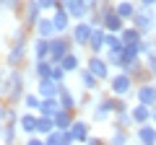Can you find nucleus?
<instances>
[{"mask_svg":"<svg viewBox=\"0 0 156 145\" xmlns=\"http://www.w3.org/2000/svg\"><path fill=\"white\" fill-rule=\"evenodd\" d=\"M104 47L107 49H122L125 42H122V36H120L117 31H107L104 34Z\"/></svg>","mask_w":156,"mask_h":145,"instance_id":"26","label":"nucleus"},{"mask_svg":"<svg viewBox=\"0 0 156 145\" xmlns=\"http://www.w3.org/2000/svg\"><path fill=\"white\" fill-rule=\"evenodd\" d=\"M70 42L73 39H65V36H60V34H55V36L50 39V57H47V60H50L52 65H60L62 57H65L68 52H70V47H73Z\"/></svg>","mask_w":156,"mask_h":145,"instance_id":"1","label":"nucleus"},{"mask_svg":"<svg viewBox=\"0 0 156 145\" xmlns=\"http://www.w3.org/2000/svg\"><path fill=\"white\" fill-rule=\"evenodd\" d=\"M60 88H62V83H57V80H52V78H44V80H39V91L37 93L42 96V99H50V96L60 93Z\"/></svg>","mask_w":156,"mask_h":145,"instance_id":"15","label":"nucleus"},{"mask_svg":"<svg viewBox=\"0 0 156 145\" xmlns=\"http://www.w3.org/2000/svg\"><path fill=\"white\" fill-rule=\"evenodd\" d=\"M52 130H55V119L47 117V114H39V119H37V132L44 137V135L52 132Z\"/></svg>","mask_w":156,"mask_h":145,"instance_id":"27","label":"nucleus"},{"mask_svg":"<svg viewBox=\"0 0 156 145\" xmlns=\"http://www.w3.org/2000/svg\"><path fill=\"white\" fill-rule=\"evenodd\" d=\"M57 109H60V99H57V96H50V99H42L39 114H47V117H52Z\"/></svg>","mask_w":156,"mask_h":145,"instance_id":"24","label":"nucleus"},{"mask_svg":"<svg viewBox=\"0 0 156 145\" xmlns=\"http://www.w3.org/2000/svg\"><path fill=\"white\" fill-rule=\"evenodd\" d=\"M60 65L65 67L68 72H76L78 67H81V57H78V55H73V52H68V55L62 57V62H60Z\"/></svg>","mask_w":156,"mask_h":145,"instance_id":"29","label":"nucleus"},{"mask_svg":"<svg viewBox=\"0 0 156 145\" xmlns=\"http://www.w3.org/2000/svg\"><path fill=\"white\" fill-rule=\"evenodd\" d=\"M138 3H140V5H151V8L156 5V0H138Z\"/></svg>","mask_w":156,"mask_h":145,"instance_id":"43","label":"nucleus"},{"mask_svg":"<svg viewBox=\"0 0 156 145\" xmlns=\"http://www.w3.org/2000/svg\"><path fill=\"white\" fill-rule=\"evenodd\" d=\"M52 23H55V29H57V34H62V31H68L70 29V13L65 11V5H57V8H52Z\"/></svg>","mask_w":156,"mask_h":145,"instance_id":"9","label":"nucleus"},{"mask_svg":"<svg viewBox=\"0 0 156 145\" xmlns=\"http://www.w3.org/2000/svg\"><path fill=\"white\" fill-rule=\"evenodd\" d=\"M112 143H117V145H122V143H128V132H125V127H115L112 130Z\"/></svg>","mask_w":156,"mask_h":145,"instance_id":"35","label":"nucleus"},{"mask_svg":"<svg viewBox=\"0 0 156 145\" xmlns=\"http://www.w3.org/2000/svg\"><path fill=\"white\" fill-rule=\"evenodd\" d=\"M57 99H60V106H62V109H70V112H73V109L78 106L76 96H73L70 91L65 88V83H62V88H60V93H57Z\"/></svg>","mask_w":156,"mask_h":145,"instance_id":"23","label":"nucleus"},{"mask_svg":"<svg viewBox=\"0 0 156 145\" xmlns=\"http://www.w3.org/2000/svg\"><path fill=\"white\" fill-rule=\"evenodd\" d=\"M120 36H122L125 44H140V42H143V31H140L138 26H125L122 31H120Z\"/></svg>","mask_w":156,"mask_h":145,"instance_id":"20","label":"nucleus"},{"mask_svg":"<svg viewBox=\"0 0 156 145\" xmlns=\"http://www.w3.org/2000/svg\"><path fill=\"white\" fill-rule=\"evenodd\" d=\"M16 5H18V0H0V8H11L13 11Z\"/></svg>","mask_w":156,"mask_h":145,"instance_id":"41","label":"nucleus"},{"mask_svg":"<svg viewBox=\"0 0 156 145\" xmlns=\"http://www.w3.org/2000/svg\"><path fill=\"white\" fill-rule=\"evenodd\" d=\"M44 143L47 145H65V130H52V132L44 135Z\"/></svg>","mask_w":156,"mask_h":145,"instance_id":"30","label":"nucleus"},{"mask_svg":"<svg viewBox=\"0 0 156 145\" xmlns=\"http://www.w3.org/2000/svg\"><path fill=\"white\" fill-rule=\"evenodd\" d=\"M96 109H101V112H107V114H115L117 99H99V101H96Z\"/></svg>","mask_w":156,"mask_h":145,"instance_id":"34","label":"nucleus"},{"mask_svg":"<svg viewBox=\"0 0 156 145\" xmlns=\"http://www.w3.org/2000/svg\"><path fill=\"white\" fill-rule=\"evenodd\" d=\"M130 114H133L135 124H146L154 117V106H146V104H140V101H135V106H130Z\"/></svg>","mask_w":156,"mask_h":145,"instance_id":"10","label":"nucleus"},{"mask_svg":"<svg viewBox=\"0 0 156 145\" xmlns=\"http://www.w3.org/2000/svg\"><path fill=\"white\" fill-rule=\"evenodd\" d=\"M154 16H156V11L151 13V5H140V8H135V16H133V26H138V29H140L143 34L154 31V26H156Z\"/></svg>","mask_w":156,"mask_h":145,"instance_id":"2","label":"nucleus"},{"mask_svg":"<svg viewBox=\"0 0 156 145\" xmlns=\"http://www.w3.org/2000/svg\"><path fill=\"white\" fill-rule=\"evenodd\" d=\"M135 137H138V143H143V145H154L156 143V124H151V122L138 124Z\"/></svg>","mask_w":156,"mask_h":145,"instance_id":"11","label":"nucleus"},{"mask_svg":"<svg viewBox=\"0 0 156 145\" xmlns=\"http://www.w3.org/2000/svg\"><path fill=\"white\" fill-rule=\"evenodd\" d=\"M34 57L37 60H47L50 57V39L37 36V42H34Z\"/></svg>","mask_w":156,"mask_h":145,"instance_id":"22","label":"nucleus"},{"mask_svg":"<svg viewBox=\"0 0 156 145\" xmlns=\"http://www.w3.org/2000/svg\"><path fill=\"white\" fill-rule=\"evenodd\" d=\"M86 67H89V70L94 72L99 80H109V62H107V57L91 55V57H89V62H86Z\"/></svg>","mask_w":156,"mask_h":145,"instance_id":"6","label":"nucleus"},{"mask_svg":"<svg viewBox=\"0 0 156 145\" xmlns=\"http://www.w3.org/2000/svg\"><path fill=\"white\" fill-rule=\"evenodd\" d=\"M81 86H83L86 91H96V86H99V78H96L89 67H83V70H81Z\"/></svg>","mask_w":156,"mask_h":145,"instance_id":"25","label":"nucleus"},{"mask_svg":"<svg viewBox=\"0 0 156 145\" xmlns=\"http://www.w3.org/2000/svg\"><path fill=\"white\" fill-rule=\"evenodd\" d=\"M101 16H104V21H101V26L107 29V31H122L125 29V18H120L117 16V11H115V5H104L101 8Z\"/></svg>","mask_w":156,"mask_h":145,"instance_id":"5","label":"nucleus"},{"mask_svg":"<svg viewBox=\"0 0 156 145\" xmlns=\"http://www.w3.org/2000/svg\"><path fill=\"white\" fill-rule=\"evenodd\" d=\"M115 11H117V16H120V18L133 21V16H135V3H133V0H117V3H115Z\"/></svg>","mask_w":156,"mask_h":145,"instance_id":"18","label":"nucleus"},{"mask_svg":"<svg viewBox=\"0 0 156 145\" xmlns=\"http://www.w3.org/2000/svg\"><path fill=\"white\" fill-rule=\"evenodd\" d=\"M68 130H70V135H73L76 143H89V122H86V119H76Z\"/></svg>","mask_w":156,"mask_h":145,"instance_id":"13","label":"nucleus"},{"mask_svg":"<svg viewBox=\"0 0 156 145\" xmlns=\"http://www.w3.org/2000/svg\"><path fill=\"white\" fill-rule=\"evenodd\" d=\"M8 114H11V109H5V106H0V122H3V119H8Z\"/></svg>","mask_w":156,"mask_h":145,"instance_id":"42","label":"nucleus"},{"mask_svg":"<svg viewBox=\"0 0 156 145\" xmlns=\"http://www.w3.org/2000/svg\"><path fill=\"white\" fill-rule=\"evenodd\" d=\"M140 52H143V55H154L156 52V42L154 39H143L140 42Z\"/></svg>","mask_w":156,"mask_h":145,"instance_id":"37","label":"nucleus"},{"mask_svg":"<svg viewBox=\"0 0 156 145\" xmlns=\"http://www.w3.org/2000/svg\"><path fill=\"white\" fill-rule=\"evenodd\" d=\"M154 11H156V5H154Z\"/></svg>","mask_w":156,"mask_h":145,"instance_id":"45","label":"nucleus"},{"mask_svg":"<svg viewBox=\"0 0 156 145\" xmlns=\"http://www.w3.org/2000/svg\"><path fill=\"white\" fill-rule=\"evenodd\" d=\"M146 67H148V72L156 78V52L154 55H146Z\"/></svg>","mask_w":156,"mask_h":145,"instance_id":"38","label":"nucleus"},{"mask_svg":"<svg viewBox=\"0 0 156 145\" xmlns=\"http://www.w3.org/2000/svg\"><path fill=\"white\" fill-rule=\"evenodd\" d=\"M62 5H65V11L70 13L73 21H83V18H89L91 8L86 5L83 0H62Z\"/></svg>","mask_w":156,"mask_h":145,"instance_id":"7","label":"nucleus"},{"mask_svg":"<svg viewBox=\"0 0 156 145\" xmlns=\"http://www.w3.org/2000/svg\"><path fill=\"white\" fill-rule=\"evenodd\" d=\"M65 75L68 70L62 65H52V80H57V83H65Z\"/></svg>","mask_w":156,"mask_h":145,"instance_id":"36","label":"nucleus"},{"mask_svg":"<svg viewBox=\"0 0 156 145\" xmlns=\"http://www.w3.org/2000/svg\"><path fill=\"white\" fill-rule=\"evenodd\" d=\"M37 114H23L21 119H18V130H21V132H26V135H31V132H37Z\"/></svg>","mask_w":156,"mask_h":145,"instance_id":"21","label":"nucleus"},{"mask_svg":"<svg viewBox=\"0 0 156 145\" xmlns=\"http://www.w3.org/2000/svg\"><path fill=\"white\" fill-rule=\"evenodd\" d=\"M34 72H37V78H39V80L52 78V62H50V60H37V65H34Z\"/></svg>","mask_w":156,"mask_h":145,"instance_id":"28","label":"nucleus"},{"mask_svg":"<svg viewBox=\"0 0 156 145\" xmlns=\"http://www.w3.org/2000/svg\"><path fill=\"white\" fill-rule=\"evenodd\" d=\"M23 55H26V44H23V39H16V44L8 49V67H16L21 65Z\"/></svg>","mask_w":156,"mask_h":145,"instance_id":"14","label":"nucleus"},{"mask_svg":"<svg viewBox=\"0 0 156 145\" xmlns=\"http://www.w3.org/2000/svg\"><path fill=\"white\" fill-rule=\"evenodd\" d=\"M44 8L39 5V0H26V26H37V21L42 18Z\"/></svg>","mask_w":156,"mask_h":145,"instance_id":"16","label":"nucleus"},{"mask_svg":"<svg viewBox=\"0 0 156 145\" xmlns=\"http://www.w3.org/2000/svg\"><path fill=\"white\" fill-rule=\"evenodd\" d=\"M60 3H62V0H39V5L44 8V11H52V8H57Z\"/></svg>","mask_w":156,"mask_h":145,"instance_id":"40","label":"nucleus"},{"mask_svg":"<svg viewBox=\"0 0 156 145\" xmlns=\"http://www.w3.org/2000/svg\"><path fill=\"white\" fill-rule=\"evenodd\" d=\"M23 106H26L29 112H39V106H42V96H39V93H26V96H23Z\"/></svg>","mask_w":156,"mask_h":145,"instance_id":"31","label":"nucleus"},{"mask_svg":"<svg viewBox=\"0 0 156 145\" xmlns=\"http://www.w3.org/2000/svg\"><path fill=\"white\" fill-rule=\"evenodd\" d=\"M0 135H3V140H5V143H13V137H16V130H13V124L8 122V127L3 130V132H0Z\"/></svg>","mask_w":156,"mask_h":145,"instance_id":"39","label":"nucleus"},{"mask_svg":"<svg viewBox=\"0 0 156 145\" xmlns=\"http://www.w3.org/2000/svg\"><path fill=\"white\" fill-rule=\"evenodd\" d=\"M52 119H55V127L57 130H68L73 122H76V119H73V112H70V109H62V106L52 114Z\"/></svg>","mask_w":156,"mask_h":145,"instance_id":"17","label":"nucleus"},{"mask_svg":"<svg viewBox=\"0 0 156 145\" xmlns=\"http://www.w3.org/2000/svg\"><path fill=\"white\" fill-rule=\"evenodd\" d=\"M91 31H94V26H91L89 18L78 21L76 26H73V31H70L73 44H78V47H89V42H91Z\"/></svg>","mask_w":156,"mask_h":145,"instance_id":"3","label":"nucleus"},{"mask_svg":"<svg viewBox=\"0 0 156 145\" xmlns=\"http://www.w3.org/2000/svg\"><path fill=\"white\" fill-rule=\"evenodd\" d=\"M115 122H117V127H130V124H135V122H133V114H130V109L115 112Z\"/></svg>","mask_w":156,"mask_h":145,"instance_id":"32","label":"nucleus"},{"mask_svg":"<svg viewBox=\"0 0 156 145\" xmlns=\"http://www.w3.org/2000/svg\"><path fill=\"white\" fill-rule=\"evenodd\" d=\"M37 36H44V39H52L57 34V29H55V23H52V18H39L37 21Z\"/></svg>","mask_w":156,"mask_h":145,"instance_id":"19","label":"nucleus"},{"mask_svg":"<svg viewBox=\"0 0 156 145\" xmlns=\"http://www.w3.org/2000/svg\"><path fill=\"white\" fill-rule=\"evenodd\" d=\"M151 122H154V124H156V106H154V117H151Z\"/></svg>","mask_w":156,"mask_h":145,"instance_id":"44","label":"nucleus"},{"mask_svg":"<svg viewBox=\"0 0 156 145\" xmlns=\"http://www.w3.org/2000/svg\"><path fill=\"white\" fill-rule=\"evenodd\" d=\"M107 62L115 67H122L125 57H122V49H107Z\"/></svg>","mask_w":156,"mask_h":145,"instance_id":"33","label":"nucleus"},{"mask_svg":"<svg viewBox=\"0 0 156 145\" xmlns=\"http://www.w3.org/2000/svg\"><path fill=\"white\" fill-rule=\"evenodd\" d=\"M104 34H107L104 26H94V31H91V42H89L91 55H99V52L107 49V47H104Z\"/></svg>","mask_w":156,"mask_h":145,"instance_id":"12","label":"nucleus"},{"mask_svg":"<svg viewBox=\"0 0 156 145\" xmlns=\"http://www.w3.org/2000/svg\"><path fill=\"white\" fill-rule=\"evenodd\" d=\"M135 101L146 106H156V83H140L135 88Z\"/></svg>","mask_w":156,"mask_h":145,"instance_id":"8","label":"nucleus"},{"mask_svg":"<svg viewBox=\"0 0 156 145\" xmlns=\"http://www.w3.org/2000/svg\"><path fill=\"white\" fill-rule=\"evenodd\" d=\"M109 91L115 96H125V93H130V91H133V75H130V72H117L115 78L109 80Z\"/></svg>","mask_w":156,"mask_h":145,"instance_id":"4","label":"nucleus"}]
</instances>
